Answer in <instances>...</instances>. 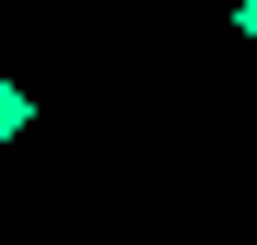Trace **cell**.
Listing matches in <instances>:
<instances>
[{
	"instance_id": "2",
	"label": "cell",
	"mask_w": 257,
	"mask_h": 245,
	"mask_svg": "<svg viewBox=\"0 0 257 245\" xmlns=\"http://www.w3.org/2000/svg\"><path fill=\"white\" fill-rule=\"evenodd\" d=\"M234 35H245V47H257V0H245V12H234Z\"/></svg>"
},
{
	"instance_id": "1",
	"label": "cell",
	"mask_w": 257,
	"mask_h": 245,
	"mask_svg": "<svg viewBox=\"0 0 257 245\" xmlns=\"http://www.w3.org/2000/svg\"><path fill=\"white\" fill-rule=\"evenodd\" d=\"M24 117H35V105H24V82H12V70H0V152H12V140H24Z\"/></svg>"
}]
</instances>
